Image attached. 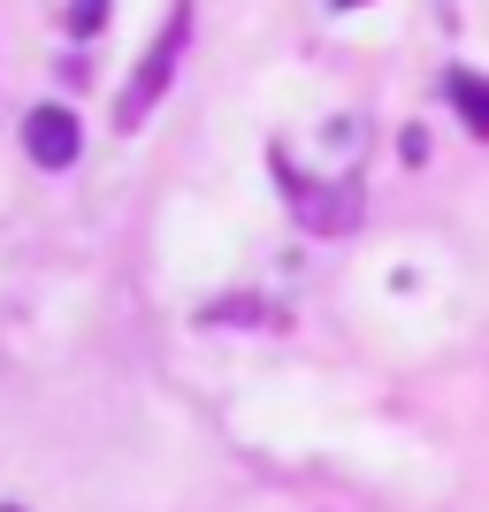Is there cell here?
Segmentation results:
<instances>
[{
	"label": "cell",
	"instance_id": "4",
	"mask_svg": "<svg viewBox=\"0 0 489 512\" xmlns=\"http://www.w3.org/2000/svg\"><path fill=\"white\" fill-rule=\"evenodd\" d=\"M107 23V0H69V39H92Z\"/></svg>",
	"mask_w": 489,
	"mask_h": 512
},
{
	"label": "cell",
	"instance_id": "3",
	"mask_svg": "<svg viewBox=\"0 0 489 512\" xmlns=\"http://www.w3.org/2000/svg\"><path fill=\"white\" fill-rule=\"evenodd\" d=\"M444 100L467 115L474 138H489V77H474V69H451V77H444Z\"/></svg>",
	"mask_w": 489,
	"mask_h": 512
},
{
	"label": "cell",
	"instance_id": "5",
	"mask_svg": "<svg viewBox=\"0 0 489 512\" xmlns=\"http://www.w3.org/2000/svg\"><path fill=\"white\" fill-rule=\"evenodd\" d=\"M337 8H360V0H337Z\"/></svg>",
	"mask_w": 489,
	"mask_h": 512
},
{
	"label": "cell",
	"instance_id": "2",
	"mask_svg": "<svg viewBox=\"0 0 489 512\" xmlns=\"http://www.w3.org/2000/svg\"><path fill=\"white\" fill-rule=\"evenodd\" d=\"M23 146H31V161H39V169H69V161H77V146H85V130H77V115H69V107H31V115H23Z\"/></svg>",
	"mask_w": 489,
	"mask_h": 512
},
{
	"label": "cell",
	"instance_id": "1",
	"mask_svg": "<svg viewBox=\"0 0 489 512\" xmlns=\"http://www.w3.org/2000/svg\"><path fill=\"white\" fill-rule=\"evenodd\" d=\"M184 39H192V0H176L169 8V23H161V39L138 54V69H130V85H123V100H115V123L123 130H138L153 115V100L169 92V77H176V54H184Z\"/></svg>",
	"mask_w": 489,
	"mask_h": 512
}]
</instances>
